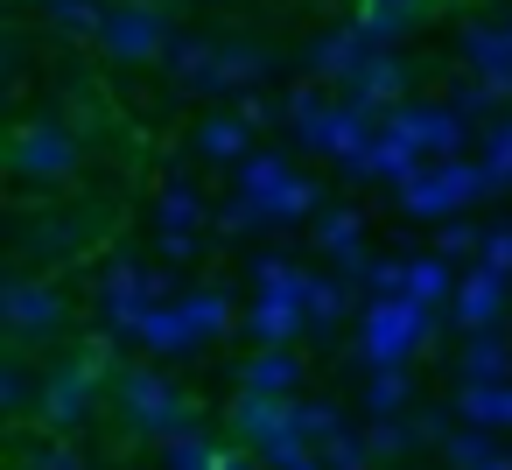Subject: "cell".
Returning <instances> with one entry per match:
<instances>
[{
  "mask_svg": "<svg viewBox=\"0 0 512 470\" xmlns=\"http://www.w3.org/2000/svg\"><path fill=\"white\" fill-rule=\"evenodd\" d=\"M92 393H99V372L92 365H50L43 372V393H36V421L57 435V428H78L92 414Z\"/></svg>",
  "mask_w": 512,
  "mask_h": 470,
  "instance_id": "obj_3",
  "label": "cell"
},
{
  "mask_svg": "<svg viewBox=\"0 0 512 470\" xmlns=\"http://www.w3.org/2000/svg\"><path fill=\"white\" fill-rule=\"evenodd\" d=\"M22 470H85V463H78L71 442H43L36 456H22Z\"/></svg>",
  "mask_w": 512,
  "mask_h": 470,
  "instance_id": "obj_5",
  "label": "cell"
},
{
  "mask_svg": "<svg viewBox=\"0 0 512 470\" xmlns=\"http://www.w3.org/2000/svg\"><path fill=\"white\" fill-rule=\"evenodd\" d=\"M78 169H85V141H78L71 120L36 113V120L15 127V141H8V176H15V183H29V190H57V183H71Z\"/></svg>",
  "mask_w": 512,
  "mask_h": 470,
  "instance_id": "obj_1",
  "label": "cell"
},
{
  "mask_svg": "<svg viewBox=\"0 0 512 470\" xmlns=\"http://www.w3.org/2000/svg\"><path fill=\"white\" fill-rule=\"evenodd\" d=\"M0 323H8L15 351H29V344H50L71 323V302H64V288L50 274H15L0 288Z\"/></svg>",
  "mask_w": 512,
  "mask_h": 470,
  "instance_id": "obj_2",
  "label": "cell"
},
{
  "mask_svg": "<svg viewBox=\"0 0 512 470\" xmlns=\"http://www.w3.org/2000/svg\"><path fill=\"white\" fill-rule=\"evenodd\" d=\"M239 141H246V134H239V127H225V120H218V127H204V148H211V155H239Z\"/></svg>",
  "mask_w": 512,
  "mask_h": 470,
  "instance_id": "obj_6",
  "label": "cell"
},
{
  "mask_svg": "<svg viewBox=\"0 0 512 470\" xmlns=\"http://www.w3.org/2000/svg\"><path fill=\"white\" fill-rule=\"evenodd\" d=\"M106 50L127 57V64H148L169 50V29L155 8H141V0H127V8H106Z\"/></svg>",
  "mask_w": 512,
  "mask_h": 470,
  "instance_id": "obj_4",
  "label": "cell"
}]
</instances>
